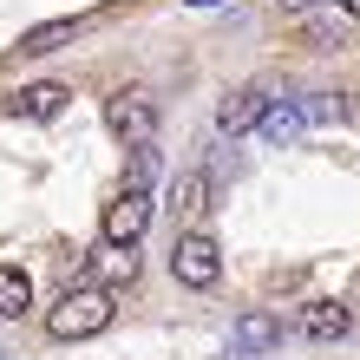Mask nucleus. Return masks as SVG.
<instances>
[{"instance_id": "f03ea898", "label": "nucleus", "mask_w": 360, "mask_h": 360, "mask_svg": "<svg viewBox=\"0 0 360 360\" xmlns=\"http://www.w3.org/2000/svg\"><path fill=\"white\" fill-rule=\"evenodd\" d=\"M171 275H177L184 288H217V275H223V249H217V236L184 229L177 249H171Z\"/></svg>"}, {"instance_id": "423d86ee", "label": "nucleus", "mask_w": 360, "mask_h": 360, "mask_svg": "<svg viewBox=\"0 0 360 360\" xmlns=\"http://www.w3.org/2000/svg\"><path fill=\"white\" fill-rule=\"evenodd\" d=\"M66 86H59V79H39V86H20L13 98H7V112L13 118H53V112H66Z\"/></svg>"}, {"instance_id": "4468645a", "label": "nucleus", "mask_w": 360, "mask_h": 360, "mask_svg": "<svg viewBox=\"0 0 360 360\" xmlns=\"http://www.w3.org/2000/svg\"><path fill=\"white\" fill-rule=\"evenodd\" d=\"M282 13H308V7H321V0H275Z\"/></svg>"}, {"instance_id": "6e6552de", "label": "nucleus", "mask_w": 360, "mask_h": 360, "mask_svg": "<svg viewBox=\"0 0 360 360\" xmlns=\"http://www.w3.org/2000/svg\"><path fill=\"white\" fill-rule=\"evenodd\" d=\"M33 308V282L20 262H0V321H20V314Z\"/></svg>"}, {"instance_id": "2eb2a0df", "label": "nucleus", "mask_w": 360, "mask_h": 360, "mask_svg": "<svg viewBox=\"0 0 360 360\" xmlns=\"http://www.w3.org/2000/svg\"><path fill=\"white\" fill-rule=\"evenodd\" d=\"M341 13H360V0H341Z\"/></svg>"}, {"instance_id": "1a4fd4ad", "label": "nucleus", "mask_w": 360, "mask_h": 360, "mask_svg": "<svg viewBox=\"0 0 360 360\" xmlns=\"http://www.w3.org/2000/svg\"><path fill=\"white\" fill-rule=\"evenodd\" d=\"M72 39H79V20H46V27H33L20 39V59H46L59 46H72Z\"/></svg>"}, {"instance_id": "20e7f679", "label": "nucleus", "mask_w": 360, "mask_h": 360, "mask_svg": "<svg viewBox=\"0 0 360 360\" xmlns=\"http://www.w3.org/2000/svg\"><path fill=\"white\" fill-rule=\"evenodd\" d=\"M144 229H151V197H112V210H105V249H131Z\"/></svg>"}, {"instance_id": "ddd939ff", "label": "nucleus", "mask_w": 360, "mask_h": 360, "mask_svg": "<svg viewBox=\"0 0 360 360\" xmlns=\"http://www.w3.org/2000/svg\"><path fill=\"white\" fill-rule=\"evenodd\" d=\"M203 190H210V177H203V171H184V177H177V190H171V210H177L184 223H197V217H203V203H210Z\"/></svg>"}, {"instance_id": "f8f14e48", "label": "nucleus", "mask_w": 360, "mask_h": 360, "mask_svg": "<svg viewBox=\"0 0 360 360\" xmlns=\"http://www.w3.org/2000/svg\"><path fill=\"white\" fill-rule=\"evenodd\" d=\"M295 112H302V124H347V98L341 92H302Z\"/></svg>"}, {"instance_id": "f257e3e1", "label": "nucleus", "mask_w": 360, "mask_h": 360, "mask_svg": "<svg viewBox=\"0 0 360 360\" xmlns=\"http://www.w3.org/2000/svg\"><path fill=\"white\" fill-rule=\"evenodd\" d=\"M112 314H118L112 288H66L59 308L46 314V334H53V341H92V334L112 328Z\"/></svg>"}, {"instance_id": "39448f33", "label": "nucleus", "mask_w": 360, "mask_h": 360, "mask_svg": "<svg viewBox=\"0 0 360 360\" xmlns=\"http://www.w3.org/2000/svg\"><path fill=\"white\" fill-rule=\"evenodd\" d=\"M269 112V92L262 86H243V92H229L223 105H217V131L223 138H236V131H256V118Z\"/></svg>"}, {"instance_id": "0eeeda50", "label": "nucleus", "mask_w": 360, "mask_h": 360, "mask_svg": "<svg viewBox=\"0 0 360 360\" xmlns=\"http://www.w3.org/2000/svg\"><path fill=\"white\" fill-rule=\"evenodd\" d=\"M236 347L243 354H275V347H282V321H275V314H243V321H236Z\"/></svg>"}, {"instance_id": "9b49d317", "label": "nucleus", "mask_w": 360, "mask_h": 360, "mask_svg": "<svg viewBox=\"0 0 360 360\" xmlns=\"http://www.w3.org/2000/svg\"><path fill=\"white\" fill-rule=\"evenodd\" d=\"M256 131H262V144H295V138H302V112H295V98L269 105V112L256 118Z\"/></svg>"}, {"instance_id": "dca6fc26", "label": "nucleus", "mask_w": 360, "mask_h": 360, "mask_svg": "<svg viewBox=\"0 0 360 360\" xmlns=\"http://www.w3.org/2000/svg\"><path fill=\"white\" fill-rule=\"evenodd\" d=\"M190 7H223V0H190Z\"/></svg>"}, {"instance_id": "7ed1b4c3", "label": "nucleus", "mask_w": 360, "mask_h": 360, "mask_svg": "<svg viewBox=\"0 0 360 360\" xmlns=\"http://www.w3.org/2000/svg\"><path fill=\"white\" fill-rule=\"evenodd\" d=\"M105 124H112V131L131 144H158V105L144 98V92H118V98H105Z\"/></svg>"}, {"instance_id": "9d476101", "label": "nucleus", "mask_w": 360, "mask_h": 360, "mask_svg": "<svg viewBox=\"0 0 360 360\" xmlns=\"http://www.w3.org/2000/svg\"><path fill=\"white\" fill-rule=\"evenodd\" d=\"M302 328L314 334V341H341V334L354 328V308H347V302H314V308L302 314Z\"/></svg>"}]
</instances>
